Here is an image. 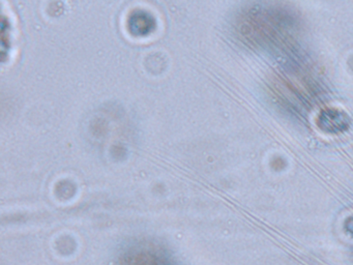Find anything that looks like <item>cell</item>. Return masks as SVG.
Wrapping results in <instances>:
<instances>
[{
    "instance_id": "obj_1",
    "label": "cell",
    "mask_w": 353,
    "mask_h": 265,
    "mask_svg": "<svg viewBox=\"0 0 353 265\" xmlns=\"http://www.w3.org/2000/svg\"><path fill=\"white\" fill-rule=\"evenodd\" d=\"M128 28L135 35H146L156 27V19L145 10H135L128 17Z\"/></svg>"
}]
</instances>
